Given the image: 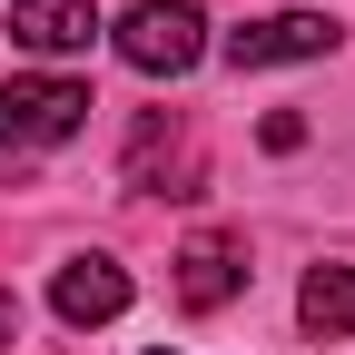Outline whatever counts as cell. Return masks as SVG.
I'll return each instance as SVG.
<instances>
[{"instance_id": "2", "label": "cell", "mask_w": 355, "mask_h": 355, "mask_svg": "<svg viewBox=\"0 0 355 355\" xmlns=\"http://www.w3.org/2000/svg\"><path fill=\"white\" fill-rule=\"evenodd\" d=\"M89 119V89L79 79H10L0 89V148H50Z\"/></svg>"}, {"instance_id": "6", "label": "cell", "mask_w": 355, "mask_h": 355, "mask_svg": "<svg viewBox=\"0 0 355 355\" xmlns=\"http://www.w3.org/2000/svg\"><path fill=\"white\" fill-rule=\"evenodd\" d=\"M20 50H89L99 40V0H10Z\"/></svg>"}, {"instance_id": "9", "label": "cell", "mask_w": 355, "mask_h": 355, "mask_svg": "<svg viewBox=\"0 0 355 355\" xmlns=\"http://www.w3.org/2000/svg\"><path fill=\"white\" fill-rule=\"evenodd\" d=\"M158 355H168V345H158Z\"/></svg>"}, {"instance_id": "4", "label": "cell", "mask_w": 355, "mask_h": 355, "mask_svg": "<svg viewBox=\"0 0 355 355\" xmlns=\"http://www.w3.org/2000/svg\"><path fill=\"white\" fill-rule=\"evenodd\" d=\"M247 286V247L237 237H188V247H178V306H188V316H217V306H227Z\"/></svg>"}, {"instance_id": "8", "label": "cell", "mask_w": 355, "mask_h": 355, "mask_svg": "<svg viewBox=\"0 0 355 355\" xmlns=\"http://www.w3.org/2000/svg\"><path fill=\"white\" fill-rule=\"evenodd\" d=\"M10 336H20V296L0 286V345H10Z\"/></svg>"}, {"instance_id": "5", "label": "cell", "mask_w": 355, "mask_h": 355, "mask_svg": "<svg viewBox=\"0 0 355 355\" xmlns=\"http://www.w3.org/2000/svg\"><path fill=\"white\" fill-rule=\"evenodd\" d=\"M50 306H60V326H109V316H128V266H109V257H69L60 286H50Z\"/></svg>"}, {"instance_id": "3", "label": "cell", "mask_w": 355, "mask_h": 355, "mask_svg": "<svg viewBox=\"0 0 355 355\" xmlns=\"http://www.w3.org/2000/svg\"><path fill=\"white\" fill-rule=\"evenodd\" d=\"M326 50H336V20H316V10H277V20H237V30H227V69L326 60Z\"/></svg>"}, {"instance_id": "1", "label": "cell", "mask_w": 355, "mask_h": 355, "mask_svg": "<svg viewBox=\"0 0 355 355\" xmlns=\"http://www.w3.org/2000/svg\"><path fill=\"white\" fill-rule=\"evenodd\" d=\"M119 60L148 69V79L198 69V60H207V20H198V0H139V10L119 20Z\"/></svg>"}, {"instance_id": "7", "label": "cell", "mask_w": 355, "mask_h": 355, "mask_svg": "<svg viewBox=\"0 0 355 355\" xmlns=\"http://www.w3.org/2000/svg\"><path fill=\"white\" fill-rule=\"evenodd\" d=\"M296 316L316 326V336H355V266H306Z\"/></svg>"}]
</instances>
